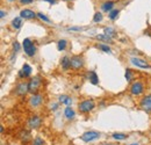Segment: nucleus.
<instances>
[{"label":"nucleus","mask_w":151,"mask_h":145,"mask_svg":"<svg viewBox=\"0 0 151 145\" xmlns=\"http://www.w3.org/2000/svg\"><path fill=\"white\" fill-rule=\"evenodd\" d=\"M102 19H104V17H102V14L98 12V13H95V14H94V18H93V21L98 23V22H101V21H102Z\"/></svg>","instance_id":"obj_28"},{"label":"nucleus","mask_w":151,"mask_h":145,"mask_svg":"<svg viewBox=\"0 0 151 145\" xmlns=\"http://www.w3.org/2000/svg\"><path fill=\"white\" fill-rule=\"evenodd\" d=\"M43 1H48V2L51 4V5H52V4H56V0H43Z\"/></svg>","instance_id":"obj_34"},{"label":"nucleus","mask_w":151,"mask_h":145,"mask_svg":"<svg viewBox=\"0 0 151 145\" xmlns=\"http://www.w3.org/2000/svg\"><path fill=\"white\" fill-rule=\"evenodd\" d=\"M114 5H115L114 1H106L101 5V9L105 11V12H111V11H113Z\"/></svg>","instance_id":"obj_16"},{"label":"nucleus","mask_w":151,"mask_h":145,"mask_svg":"<svg viewBox=\"0 0 151 145\" xmlns=\"http://www.w3.org/2000/svg\"><path fill=\"white\" fill-rule=\"evenodd\" d=\"M104 34H106V35H108V36L113 37L115 35V30H114L112 27H105L104 28Z\"/></svg>","instance_id":"obj_24"},{"label":"nucleus","mask_w":151,"mask_h":145,"mask_svg":"<svg viewBox=\"0 0 151 145\" xmlns=\"http://www.w3.org/2000/svg\"><path fill=\"white\" fill-rule=\"evenodd\" d=\"M41 124H42V120L37 115L32 116L29 118V121H28V127L30 128V129H37V128L41 127Z\"/></svg>","instance_id":"obj_9"},{"label":"nucleus","mask_w":151,"mask_h":145,"mask_svg":"<svg viewBox=\"0 0 151 145\" xmlns=\"http://www.w3.org/2000/svg\"><path fill=\"white\" fill-rule=\"evenodd\" d=\"M127 135L126 134H121V132H114L113 134V138L116 139V141H124L127 139Z\"/></svg>","instance_id":"obj_21"},{"label":"nucleus","mask_w":151,"mask_h":145,"mask_svg":"<svg viewBox=\"0 0 151 145\" xmlns=\"http://www.w3.org/2000/svg\"><path fill=\"white\" fill-rule=\"evenodd\" d=\"M32 145H44V141H43L41 137H36V138L33 141V144Z\"/></svg>","instance_id":"obj_29"},{"label":"nucleus","mask_w":151,"mask_h":145,"mask_svg":"<svg viewBox=\"0 0 151 145\" xmlns=\"http://www.w3.org/2000/svg\"><path fill=\"white\" fill-rule=\"evenodd\" d=\"M132 63L135 65V66H137V67H139V69H151L150 65L144 60V59H142V58H138V57H132Z\"/></svg>","instance_id":"obj_8"},{"label":"nucleus","mask_w":151,"mask_h":145,"mask_svg":"<svg viewBox=\"0 0 151 145\" xmlns=\"http://www.w3.org/2000/svg\"><path fill=\"white\" fill-rule=\"evenodd\" d=\"M59 102H62V103L66 105L68 107H70L71 103H72V99L70 96H68V95H60L59 96Z\"/></svg>","instance_id":"obj_19"},{"label":"nucleus","mask_w":151,"mask_h":145,"mask_svg":"<svg viewBox=\"0 0 151 145\" xmlns=\"http://www.w3.org/2000/svg\"><path fill=\"white\" fill-rule=\"evenodd\" d=\"M78 108H79V110L81 113H84V114L90 113L91 110H93V108H94V101L93 100H84V101L79 102Z\"/></svg>","instance_id":"obj_2"},{"label":"nucleus","mask_w":151,"mask_h":145,"mask_svg":"<svg viewBox=\"0 0 151 145\" xmlns=\"http://www.w3.org/2000/svg\"><path fill=\"white\" fill-rule=\"evenodd\" d=\"M13 48H14L15 52H18V51L20 50V44L18 43V42H14V43H13Z\"/></svg>","instance_id":"obj_32"},{"label":"nucleus","mask_w":151,"mask_h":145,"mask_svg":"<svg viewBox=\"0 0 151 145\" xmlns=\"http://www.w3.org/2000/svg\"><path fill=\"white\" fill-rule=\"evenodd\" d=\"M66 44H68V43H66L65 39H59L58 43H57V49H58L59 51H63V50H65Z\"/></svg>","instance_id":"obj_23"},{"label":"nucleus","mask_w":151,"mask_h":145,"mask_svg":"<svg viewBox=\"0 0 151 145\" xmlns=\"http://www.w3.org/2000/svg\"><path fill=\"white\" fill-rule=\"evenodd\" d=\"M30 74H32V67L28 64H24L22 66V70L19 72V75L21 78H28Z\"/></svg>","instance_id":"obj_13"},{"label":"nucleus","mask_w":151,"mask_h":145,"mask_svg":"<svg viewBox=\"0 0 151 145\" xmlns=\"http://www.w3.org/2000/svg\"><path fill=\"white\" fill-rule=\"evenodd\" d=\"M42 99H43V96H42L41 94H34V95L30 98L29 103H30L32 107H37V106H40V105L42 103Z\"/></svg>","instance_id":"obj_11"},{"label":"nucleus","mask_w":151,"mask_h":145,"mask_svg":"<svg viewBox=\"0 0 151 145\" xmlns=\"http://www.w3.org/2000/svg\"><path fill=\"white\" fill-rule=\"evenodd\" d=\"M29 92L28 90V84L27 83H21L15 87V94L17 95H26V93Z\"/></svg>","instance_id":"obj_10"},{"label":"nucleus","mask_w":151,"mask_h":145,"mask_svg":"<svg viewBox=\"0 0 151 145\" xmlns=\"http://www.w3.org/2000/svg\"><path fill=\"white\" fill-rule=\"evenodd\" d=\"M98 49H100V50H102L105 52H111V48L108 45H106V44H102V43L98 45Z\"/></svg>","instance_id":"obj_26"},{"label":"nucleus","mask_w":151,"mask_h":145,"mask_svg":"<svg viewBox=\"0 0 151 145\" xmlns=\"http://www.w3.org/2000/svg\"><path fill=\"white\" fill-rule=\"evenodd\" d=\"M119 13H120L119 9H113V11H111V12L108 13V18L111 19V20H115V19L117 18Z\"/></svg>","instance_id":"obj_25"},{"label":"nucleus","mask_w":151,"mask_h":145,"mask_svg":"<svg viewBox=\"0 0 151 145\" xmlns=\"http://www.w3.org/2000/svg\"><path fill=\"white\" fill-rule=\"evenodd\" d=\"M37 17L41 19L42 21H44V22H50V19L47 18L45 14H43V13H37Z\"/></svg>","instance_id":"obj_30"},{"label":"nucleus","mask_w":151,"mask_h":145,"mask_svg":"<svg viewBox=\"0 0 151 145\" xmlns=\"http://www.w3.org/2000/svg\"><path fill=\"white\" fill-rule=\"evenodd\" d=\"M5 14H6V13H5V11H1V12H0V18H4V17H5Z\"/></svg>","instance_id":"obj_35"},{"label":"nucleus","mask_w":151,"mask_h":145,"mask_svg":"<svg viewBox=\"0 0 151 145\" xmlns=\"http://www.w3.org/2000/svg\"><path fill=\"white\" fill-rule=\"evenodd\" d=\"M124 77H126L127 81H132V70H130V69H127V70H126V74H124Z\"/></svg>","instance_id":"obj_27"},{"label":"nucleus","mask_w":151,"mask_h":145,"mask_svg":"<svg viewBox=\"0 0 151 145\" xmlns=\"http://www.w3.org/2000/svg\"><path fill=\"white\" fill-rule=\"evenodd\" d=\"M129 145H139L138 143H132V144H129Z\"/></svg>","instance_id":"obj_37"},{"label":"nucleus","mask_w":151,"mask_h":145,"mask_svg":"<svg viewBox=\"0 0 151 145\" xmlns=\"http://www.w3.org/2000/svg\"><path fill=\"white\" fill-rule=\"evenodd\" d=\"M87 79L93 85H98L99 84V78H98V74H96L95 71H90V72L87 73Z\"/></svg>","instance_id":"obj_14"},{"label":"nucleus","mask_w":151,"mask_h":145,"mask_svg":"<svg viewBox=\"0 0 151 145\" xmlns=\"http://www.w3.org/2000/svg\"><path fill=\"white\" fill-rule=\"evenodd\" d=\"M102 145H119V144H113V143H106V144H102Z\"/></svg>","instance_id":"obj_36"},{"label":"nucleus","mask_w":151,"mask_h":145,"mask_svg":"<svg viewBox=\"0 0 151 145\" xmlns=\"http://www.w3.org/2000/svg\"><path fill=\"white\" fill-rule=\"evenodd\" d=\"M8 1H13V0H8Z\"/></svg>","instance_id":"obj_38"},{"label":"nucleus","mask_w":151,"mask_h":145,"mask_svg":"<svg viewBox=\"0 0 151 145\" xmlns=\"http://www.w3.org/2000/svg\"><path fill=\"white\" fill-rule=\"evenodd\" d=\"M84 66V59L80 56H73L71 58V67L73 70H79Z\"/></svg>","instance_id":"obj_6"},{"label":"nucleus","mask_w":151,"mask_h":145,"mask_svg":"<svg viewBox=\"0 0 151 145\" xmlns=\"http://www.w3.org/2000/svg\"><path fill=\"white\" fill-rule=\"evenodd\" d=\"M19 137L23 143H27V142L30 139V134H29L27 130H22V131L19 134Z\"/></svg>","instance_id":"obj_18"},{"label":"nucleus","mask_w":151,"mask_h":145,"mask_svg":"<svg viewBox=\"0 0 151 145\" xmlns=\"http://www.w3.org/2000/svg\"><path fill=\"white\" fill-rule=\"evenodd\" d=\"M64 115H65V117H66L68 120H73V118H75L76 113L71 107H66L65 110H64Z\"/></svg>","instance_id":"obj_17"},{"label":"nucleus","mask_w":151,"mask_h":145,"mask_svg":"<svg viewBox=\"0 0 151 145\" xmlns=\"http://www.w3.org/2000/svg\"><path fill=\"white\" fill-rule=\"evenodd\" d=\"M96 38H98V39H100V41L107 42V43H112V41H113V38H112V37L108 36V35H106V34H100V35H96Z\"/></svg>","instance_id":"obj_20"},{"label":"nucleus","mask_w":151,"mask_h":145,"mask_svg":"<svg viewBox=\"0 0 151 145\" xmlns=\"http://www.w3.org/2000/svg\"><path fill=\"white\" fill-rule=\"evenodd\" d=\"M60 64H62V67H63L64 70H69V69L71 67V59H70L68 56H65V57L62 58Z\"/></svg>","instance_id":"obj_15"},{"label":"nucleus","mask_w":151,"mask_h":145,"mask_svg":"<svg viewBox=\"0 0 151 145\" xmlns=\"http://www.w3.org/2000/svg\"><path fill=\"white\" fill-rule=\"evenodd\" d=\"M81 141H84L85 143H90V142H93L95 139L100 138V132H96V131H86L81 135Z\"/></svg>","instance_id":"obj_4"},{"label":"nucleus","mask_w":151,"mask_h":145,"mask_svg":"<svg viewBox=\"0 0 151 145\" xmlns=\"http://www.w3.org/2000/svg\"><path fill=\"white\" fill-rule=\"evenodd\" d=\"M41 84H42V78L40 75L34 77L28 83V90H29V92L30 93H36L38 91V88H40V86H41Z\"/></svg>","instance_id":"obj_3"},{"label":"nucleus","mask_w":151,"mask_h":145,"mask_svg":"<svg viewBox=\"0 0 151 145\" xmlns=\"http://www.w3.org/2000/svg\"><path fill=\"white\" fill-rule=\"evenodd\" d=\"M22 18H15L13 19V21H12V26H13V28H15V29H19L21 28V26H22Z\"/></svg>","instance_id":"obj_22"},{"label":"nucleus","mask_w":151,"mask_h":145,"mask_svg":"<svg viewBox=\"0 0 151 145\" xmlns=\"http://www.w3.org/2000/svg\"><path fill=\"white\" fill-rule=\"evenodd\" d=\"M21 1V4H24V5H27V4H32L33 2V0H20Z\"/></svg>","instance_id":"obj_33"},{"label":"nucleus","mask_w":151,"mask_h":145,"mask_svg":"<svg viewBox=\"0 0 151 145\" xmlns=\"http://www.w3.org/2000/svg\"><path fill=\"white\" fill-rule=\"evenodd\" d=\"M22 48L24 50V54L29 57H33L34 55L36 54V48L34 45V43L29 39V38H24L22 42Z\"/></svg>","instance_id":"obj_1"},{"label":"nucleus","mask_w":151,"mask_h":145,"mask_svg":"<svg viewBox=\"0 0 151 145\" xmlns=\"http://www.w3.org/2000/svg\"><path fill=\"white\" fill-rule=\"evenodd\" d=\"M130 92H132V95H141L143 92H144V86L141 81H135L130 86Z\"/></svg>","instance_id":"obj_5"},{"label":"nucleus","mask_w":151,"mask_h":145,"mask_svg":"<svg viewBox=\"0 0 151 145\" xmlns=\"http://www.w3.org/2000/svg\"><path fill=\"white\" fill-rule=\"evenodd\" d=\"M141 108L143 109L147 113H151V95H145L139 103Z\"/></svg>","instance_id":"obj_7"},{"label":"nucleus","mask_w":151,"mask_h":145,"mask_svg":"<svg viewBox=\"0 0 151 145\" xmlns=\"http://www.w3.org/2000/svg\"><path fill=\"white\" fill-rule=\"evenodd\" d=\"M84 28H80V27H70V28H68V30H72V32H80V30H83Z\"/></svg>","instance_id":"obj_31"},{"label":"nucleus","mask_w":151,"mask_h":145,"mask_svg":"<svg viewBox=\"0 0 151 145\" xmlns=\"http://www.w3.org/2000/svg\"><path fill=\"white\" fill-rule=\"evenodd\" d=\"M35 17H37V14H35L33 11L30 9H22L20 12V18L26 19V20H29V19H34Z\"/></svg>","instance_id":"obj_12"}]
</instances>
